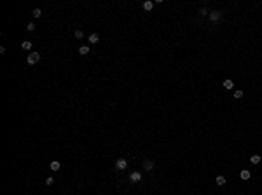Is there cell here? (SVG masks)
<instances>
[{"label": "cell", "instance_id": "6da1fadb", "mask_svg": "<svg viewBox=\"0 0 262 195\" xmlns=\"http://www.w3.org/2000/svg\"><path fill=\"white\" fill-rule=\"evenodd\" d=\"M210 19L213 23L222 21V12H220V11H211V12H210Z\"/></svg>", "mask_w": 262, "mask_h": 195}, {"label": "cell", "instance_id": "7a4b0ae2", "mask_svg": "<svg viewBox=\"0 0 262 195\" xmlns=\"http://www.w3.org/2000/svg\"><path fill=\"white\" fill-rule=\"evenodd\" d=\"M38 59H40L38 52H30V56H28V65H35V63H38Z\"/></svg>", "mask_w": 262, "mask_h": 195}, {"label": "cell", "instance_id": "3957f363", "mask_svg": "<svg viewBox=\"0 0 262 195\" xmlns=\"http://www.w3.org/2000/svg\"><path fill=\"white\" fill-rule=\"evenodd\" d=\"M126 166H128L126 159H119V160L115 162V169H119V171H124V169H126Z\"/></svg>", "mask_w": 262, "mask_h": 195}, {"label": "cell", "instance_id": "277c9868", "mask_svg": "<svg viewBox=\"0 0 262 195\" xmlns=\"http://www.w3.org/2000/svg\"><path fill=\"white\" fill-rule=\"evenodd\" d=\"M129 180L133 181V183L140 181V180H142V173H138V171H136V173H131V174H129Z\"/></svg>", "mask_w": 262, "mask_h": 195}, {"label": "cell", "instance_id": "5b68a950", "mask_svg": "<svg viewBox=\"0 0 262 195\" xmlns=\"http://www.w3.org/2000/svg\"><path fill=\"white\" fill-rule=\"evenodd\" d=\"M143 169H145V171H152V169H154V162H152V160H145V162H143Z\"/></svg>", "mask_w": 262, "mask_h": 195}, {"label": "cell", "instance_id": "8992f818", "mask_svg": "<svg viewBox=\"0 0 262 195\" xmlns=\"http://www.w3.org/2000/svg\"><path fill=\"white\" fill-rule=\"evenodd\" d=\"M240 176H241V180H250V176H252V174H250V171H248V169H243V171L240 173Z\"/></svg>", "mask_w": 262, "mask_h": 195}, {"label": "cell", "instance_id": "52a82bcc", "mask_svg": "<svg viewBox=\"0 0 262 195\" xmlns=\"http://www.w3.org/2000/svg\"><path fill=\"white\" fill-rule=\"evenodd\" d=\"M59 167H61V166H59L58 160H52L51 166H49V169H51V171H59Z\"/></svg>", "mask_w": 262, "mask_h": 195}, {"label": "cell", "instance_id": "ba28073f", "mask_svg": "<svg viewBox=\"0 0 262 195\" xmlns=\"http://www.w3.org/2000/svg\"><path fill=\"white\" fill-rule=\"evenodd\" d=\"M215 183H217L218 186H224V185H226V178H224V176H217V178H215Z\"/></svg>", "mask_w": 262, "mask_h": 195}, {"label": "cell", "instance_id": "9c48e42d", "mask_svg": "<svg viewBox=\"0 0 262 195\" xmlns=\"http://www.w3.org/2000/svg\"><path fill=\"white\" fill-rule=\"evenodd\" d=\"M89 42H91V44H98V42H100V37L96 35V33H91V35H89Z\"/></svg>", "mask_w": 262, "mask_h": 195}, {"label": "cell", "instance_id": "30bf717a", "mask_svg": "<svg viewBox=\"0 0 262 195\" xmlns=\"http://www.w3.org/2000/svg\"><path fill=\"white\" fill-rule=\"evenodd\" d=\"M79 54H82V56L89 54V47H87V45H80V47H79Z\"/></svg>", "mask_w": 262, "mask_h": 195}, {"label": "cell", "instance_id": "8fae6325", "mask_svg": "<svg viewBox=\"0 0 262 195\" xmlns=\"http://www.w3.org/2000/svg\"><path fill=\"white\" fill-rule=\"evenodd\" d=\"M152 7H154V2H150V0L143 2V9H145V11H152Z\"/></svg>", "mask_w": 262, "mask_h": 195}, {"label": "cell", "instance_id": "7c38bea8", "mask_svg": "<svg viewBox=\"0 0 262 195\" xmlns=\"http://www.w3.org/2000/svg\"><path fill=\"white\" fill-rule=\"evenodd\" d=\"M21 49H25V51H30V49H32V42H28V40L21 42Z\"/></svg>", "mask_w": 262, "mask_h": 195}, {"label": "cell", "instance_id": "4fadbf2b", "mask_svg": "<svg viewBox=\"0 0 262 195\" xmlns=\"http://www.w3.org/2000/svg\"><path fill=\"white\" fill-rule=\"evenodd\" d=\"M224 87H226V89H233V87H234V82H233L231 79L224 80Z\"/></svg>", "mask_w": 262, "mask_h": 195}, {"label": "cell", "instance_id": "5bb4252c", "mask_svg": "<svg viewBox=\"0 0 262 195\" xmlns=\"http://www.w3.org/2000/svg\"><path fill=\"white\" fill-rule=\"evenodd\" d=\"M250 162H252V164H259V162H260V155H252V157H250Z\"/></svg>", "mask_w": 262, "mask_h": 195}, {"label": "cell", "instance_id": "9a60e30c", "mask_svg": "<svg viewBox=\"0 0 262 195\" xmlns=\"http://www.w3.org/2000/svg\"><path fill=\"white\" fill-rule=\"evenodd\" d=\"M32 14H33V18H35V19H38V18L42 16V11H40V9H33V12H32Z\"/></svg>", "mask_w": 262, "mask_h": 195}, {"label": "cell", "instance_id": "2e32d148", "mask_svg": "<svg viewBox=\"0 0 262 195\" xmlns=\"http://www.w3.org/2000/svg\"><path fill=\"white\" fill-rule=\"evenodd\" d=\"M26 30H28V31H35V23H28Z\"/></svg>", "mask_w": 262, "mask_h": 195}, {"label": "cell", "instance_id": "e0dca14e", "mask_svg": "<svg viewBox=\"0 0 262 195\" xmlns=\"http://www.w3.org/2000/svg\"><path fill=\"white\" fill-rule=\"evenodd\" d=\"M82 35H84L82 30H75V38H82Z\"/></svg>", "mask_w": 262, "mask_h": 195}, {"label": "cell", "instance_id": "ac0fdd59", "mask_svg": "<svg viewBox=\"0 0 262 195\" xmlns=\"http://www.w3.org/2000/svg\"><path fill=\"white\" fill-rule=\"evenodd\" d=\"M234 98H236V99L243 98V91H236V92H234Z\"/></svg>", "mask_w": 262, "mask_h": 195}, {"label": "cell", "instance_id": "d6986e66", "mask_svg": "<svg viewBox=\"0 0 262 195\" xmlns=\"http://www.w3.org/2000/svg\"><path fill=\"white\" fill-rule=\"evenodd\" d=\"M52 183H54V180H52V178H45V185H47V186H51Z\"/></svg>", "mask_w": 262, "mask_h": 195}, {"label": "cell", "instance_id": "ffe728a7", "mask_svg": "<svg viewBox=\"0 0 262 195\" xmlns=\"http://www.w3.org/2000/svg\"><path fill=\"white\" fill-rule=\"evenodd\" d=\"M199 14H201V16H210V12H208L206 9H201V11H199Z\"/></svg>", "mask_w": 262, "mask_h": 195}]
</instances>
